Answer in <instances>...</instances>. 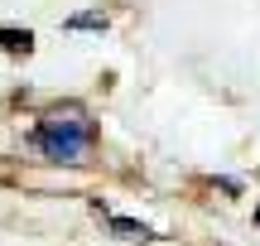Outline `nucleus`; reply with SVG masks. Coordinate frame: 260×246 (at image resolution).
I'll return each instance as SVG.
<instances>
[{
  "instance_id": "nucleus-1",
  "label": "nucleus",
  "mask_w": 260,
  "mask_h": 246,
  "mask_svg": "<svg viewBox=\"0 0 260 246\" xmlns=\"http://www.w3.org/2000/svg\"><path fill=\"white\" fill-rule=\"evenodd\" d=\"M34 145H39V155L53 160V164H82L87 150H92V121H87V111L73 106V102L53 106V111L39 116Z\"/></svg>"
},
{
  "instance_id": "nucleus-2",
  "label": "nucleus",
  "mask_w": 260,
  "mask_h": 246,
  "mask_svg": "<svg viewBox=\"0 0 260 246\" xmlns=\"http://www.w3.org/2000/svg\"><path fill=\"white\" fill-rule=\"evenodd\" d=\"M96 212L106 218V227L116 232V237H125V241H154V232L145 227V222H130V218H116V212H106L102 203H96Z\"/></svg>"
},
{
  "instance_id": "nucleus-3",
  "label": "nucleus",
  "mask_w": 260,
  "mask_h": 246,
  "mask_svg": "<svg viewBox=\"0 0 260 246\" xmlns=\"http://www.w3.org/2000/svg\"><path fill=\"white\" fill-rule=\"evenodd\" d=\"M29 48H34L29 29H0V53H29Z\"/></svg>"
},
{
  "instance_id": "nucleus-4",
  "label": "nucleus",
  "mask_w": 260,
  "mask_h": 246,
  "mask_svg": "<svg viewBox=\"0 0 260 246\" xmlns=\"http://www.w3.org/2000/svg\"><path fill=\"white\" fill-rule=\"evenodd\" d=\"M63 29H106V15L102 10H77V15L63 19Z\"/></svg>"
}]
</instances>
